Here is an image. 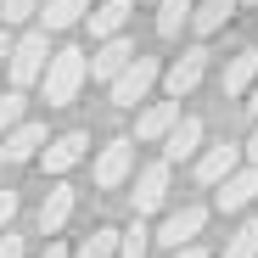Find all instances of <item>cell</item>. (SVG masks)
Here are the masks:
<instances>
[{
    "label": "cell",
    "instance_id": "obj_1",
    "mask_svg": "<svg viewBox=\"0 0 258 258\" xmlns=\"http://www.w3.org/2000/svg\"><path fill=\"white\" fill-rule=\"evenodd\" d=\"M84 79H90V51H51L45 73H39V84H45V107H73V96L84 90Z\"/></svg>",
    "mask_w": 258,
    "mask_h": 258
},
{
    "label": "cell",
    "instance_id": "obj_2",
    "mask_svg": "<svg viewBox=\"0 0 258 258\" xmlns=\"http://www.w3.org/2000/svg\"><path fill=\"white\" fill-rule=\"evenodd\" d=\"M51 62V45H45V28H28L23 39H12V56H6V73H12V90H28V84H39V73H45Z\"/></svg>",
    "mask_w": 258,
    "mask_h": 258
},
{
    "label": "cell",
    "instance_id": "obj_3",
    "mask_svg": "<svg viewBox=\"0 0 258 258\" xmlns=\"http://www.w3.org/2000/svg\"><path fill=\"white\" fill-rule=\"evenodd\" d=\"M157 73H163V68H157V56H141V51H135V62H129V68H123V73H118V79L107 84L112 107H141V101L152 96Z\"/></svg>",
    "mask_w": 258,
    "mask_h": 258
},
{
    "label": "cell",
    "instance_id": "obj_4",
    "mask_svg": "<svg viewBox=\"0 0 258 258\" xmlns=\"http://www.w3.org/2000/svg\"><path fill=\"white\" fill-rule=\"evenodd\" d=\"M135 180V191H129V202H135V213H157L163 202H168V191H174V163H146L141 174H129Z\"/></svg>",
    "mask_w": 258,
    "mask_h": 258
},
{
    "label": "cell",
    "instance_id": "obj_5",
    "mask_svg": "<svg viewBox=\"0 0 258 258\" xmlns=\"http://www.w3.org/2000/svg\"><path fill=\"white\" fill-rule=\"evenodd\" d=\"M129 174H135V141L118 135V141H107L96 152V185L101 191H118V185H129Z\"/></svg>",
    "mask_w": 258,
    "mask_h": 258
},
{
    "label": "cell",
    "instance_id": "obj_6",
    "mask_svg": "<svg viewBox=\"0 0 258 258\" xmlns=\"http://www.w3.org/2000/svg\"><path fill=\"white\" fill-rule=\"evenodd\" d=\"M84 157H90V135H84V129H68V135H56V141L39 146V163H45L51 180H62L68 168H79Z\"/></svg>",
    "mask_w": 258,
    "mask_h": 258
},
{
    "label": "cell",
    "instance_id": "obj_7",
    "mask_svg": "<svg viewBox=\"0 0 258 258\" xmlns=\"http://www.w3.org/2000/svg\"><path fill=\"white\" fill-rule=\"evenodd\" d=\"M208 56H213L208 45H191V51H180V62H174V68H168V73H157V79H163V90L174 96V101H185V96L197 90V84L208 79Z\"/></svg>",
    "mask_w": 258,
    "mask_h": 258
},
{
    "label": "cell",
    "instance_id": "obj_8",
    "mask_svg": "<svg viewBox=\"0 0 258 258\" xmlns=\"http://www.w3.org/2000/svg\"><path fill=\"white\" fill-rule=\"evenodd\" d=\"M129 62H135V39L129 34H112V39H96V56H90V79L112 84Z\"/></svg>",
    "mask_w": 258,
    "mask_h": 258
},
{
    "label": "cell",
    "instance_id": "obj_9",
    "mask_svg": "<svg viewBox=\"0 0 258 258\" xmlns=\"http://www.w3.org/2000/svg\"><path fill=\"white\" fill-rule=\"evenodd\" d=\"M45 141H51L45 123L23 118V123H12L6 135H0V163H28V157H39V146H45Z\"/></svg>",
    "mask_w": 258,
    "mask_h": 258
},
{
    "label": "cell",
    "instance_id": "obj_10",
    "mask_svg": "<svg viewBox=\"0 0 258 258\" xmlns=\"http://www.w3.org/2000/svg\"><path fill=\"white\" fill-rule=\"evenodd\" d=\"M202 225H208L202 208H174V213H168V219L152 230V241H163L168 252H174V247H191V241L202 236Z\"/></svg>",
    "mask_w": 258,
    "mask_h": 258
},
{
    "label": "cell",
    "instance_id": "obj_11",
    "mask_svg": "<svg viewBox=\"0 0 258 258\" xmlns=\"http://www.w3.org/2000/svg\"><path fill=\"white\" fill-rule=\"evenodd\" d=\"M252 197H258V168H252V163H247V168H230V174L213 185V202H219V213H241Z\"/></svg>",
    "mask_w": 258,
    "mask_h": 258
},
{
    "label": "cell",
    "instance_id": "obj_12",
    "mask_svg": "<svg viewBox=\"0 0 258 258\" xmlns=\"http://www.w3.org/2000/svg\"><path fill=\"white\" fill-rule=\"evenodd\" d=\"M174 123H180V101H174V96H168V101H152V107L135 112V135H129V141H141V146H146V141H163Z\"/></svg>",
    "mask_w": 258,
    "mask_h": 258
},
{
    "label": "cell",
    "instance_id": "obj_13",
    "mask_svg": "<svg viewBox=\"0 0 258 258\" xmlns=\"http://www.w3.org/2000/svg\"><path fill=\"white\" fill-rule=\"evenodd\" d=\"M73 208H79V191L56 180V185L45 191V202H39V236H56V230L73 219Z\"/></svg>",
    "mask_w": 258,
    "mask_h": 258
},
{
    "label": "cell",
    "instance_id": "obj_14",
    "mask_svg": "<svg viewBox=\"0 0 258 258\" xmlns=\"http://www.w3.org/2000/svg\"><path fill=\"white\" fill-rule=\"evenodd\" d=\"M202 152V118H180L174 129L163 135V163H185Z\"/></svg>",
    "mask_w": 258,
    "mask_h": 258
},
{
    "label": "cell",
    "instance_id": "obj_15",
    "mask_svg": "<svg viewBox=\"0 0 258 258\" xmlns=\"http://www.w3.org/2000/svg\"><path fill=\"white\" fill-rule=\"evenodd\" d=\"M84 17H90V39H112V34H123V28H129L135 6H129V0H107V6H90Z\"/></svg>",
    "mask_w": 258,
    "mask_h": 258
},
{
    "label": "cell",
    "instance_id": "obj_16",
    "mask_svg": "<svg viewBox=\"0 0 258 258\" xmlns=\"http://www.w3.org/2000/svg\"><path fill=\"white\" fill-rule=\"evenodd\" d=\"M230 168H241V146H230V141H225V146H208V152L197 157V180H202V185H219Z\"/></svg>",
    "mask_w": 258,
    "mask_h": 258
},
{
    "label": "cell",
    "instance_id": "obj_17",
    "mask_svg": "<svg viewBox=\"0 0 258 258\" xmlns=\"http://www.w3.org/2000/svg\"><path fill=\"white\" fill-rule=\"evenodd\" d=\"M84 12H90V0H45V6H39V28H45V34H62V28L84 23Z\"/></svg>",
    "mask_w": 258,
    "mask_h": 258
},
{
    "label": "cell",
    "instance_id": "obj_18",
    "mask_svg": "<svg viewBox=\"0 0 258 258\" xmlns=\"http://www.w3.org/2000/svg\"><path fill=\"white\" fill-rule=\"evenodd\" d=\"M258 84V51H236L225 62V96H247Z\"/></svg>",
    "mask_w": 258,
    "mask_h": 258
},
{
    "label": "cell",
    "instance_id": "obj_19",
    "mask_svg": "<svg viewBox=\"0 0 258 258\" xmlns=\"http://www.w3.org/2000/svg\"><path fill=\"white\" fill-rule=\"evenodd\" d=\"M230 17H236V0H202V6H191V23H185V28H197V34L208 39V34H219Z\"/></svg>",
    "mask_w": 258,
    "mask_h": 258
},
{
    "label": "cell",
    "instance_id": "obj_20",
    "mask_svg": "<svg viewBox=\"0 0 258 258\" xmlns=\"http://www.w3.org/2000/svg\"><path fill=\"white\" fill-rule=\"evenodd\" d=\"M191 6H197V0H157V34L174 39V34L191 23Z\"/></svg>",
    "mask_w": 258,
    "mask_h": 258
},
{
    "label": "cell",
    "instance_id": "obj_21",
    "mask_svg": "<svg viewBox=\"0 0 258 258\" xmlns=\"http://www.w3.org/2000/svg\"><path fill=\"white\" fill-rule=\"evenodd\" d=\"M112 252H118V230H112V225H101V230L84 236V241H79V252H68V258H112Z\"/></svg>",
    "mask_w": 258,
    "mask_h": 258
},
{
    "label": "cell",
    "instance_id": "obj_22",
    "mask_svg": "<svg viewBox=\"0 0 258 258\" xmlns=\"http://www.w3.org/2000/svg\"><path fill=\"white\" fill-rule=\"evenodd\" d=\"M146 247H152V230L135 219L129 230H118V252H112V258H146Z\"/></svg>",
    "mask_w": 258,
    "mask_h": 258
},
{
    "label": "cell",
    "instance_id": "obj_23",
    "mask_svg": "<svg viewBox=\"0 0 258 258\" xmlns=\"http://www.w3.org/2000/svg\"><path fill=\"white\" fill-rule=\"evenodd\" d=\"M225 258H258V219H247V225L225 241Z\"/></svg>",
    "mask_w": 258,
    "mask_h": 258
},
{
    "label": "cell",
    "instance_id": "obj_24",
    "mask_svg": "<svg viewBox=\"0 0 258 258\" xmlns=\"http://www.w3.org/2000/svg\"><path fill=\"white\" fill-rule=\"evenodd\" d=\"M28 118V101H23V90H6L0 96V135H6L12 123H23Z\"/></svg>",
    "mask_w": 258,
    "mask_h": 258
},
{
    "label": "cell",
    "instance_id": "obj_25",
    "mask_svg": "<svg viewBox=\"0 0 258 258\" xmlns=\"http://www.w3.org/2000/svg\"><path fill=\"white\" fill-rule=\"evenodd\" d=\"M39 6L45 0H0V23H28V17H39Z\"/></svg>",
    "mask_w": 258,
    "mask_h": 258
},
{
    "label": "cell",
    "instance_id": "obj_26",
    "mask_svg": "<svg viewBox=\"0 0 258 258\" xmlns=\"http://www.w3.org/2000/svg\"><path fill=\"white\" fill-rule=\"evenodd\" d=\"M23 252H28V241L17 230H0V258H23Z\"/></svg>",
    "mask_w": 258,
    "mask_h": 258
},
{
    "label": "cell",
    "instance_id": "obj_27",
    "mask_svg": "<svg viewBox=\"0 0 258 258\" xmlns=\"http://www.w3.org/2000/svg\"><path fill=\"white\" fill-rule=\"evenodd\" d=\"M17 219V191H0V230H12Z\"/></svg>",
    "mask_w": 258,
    "mask_h": 258
},
{
    "label": "cell",
    "instance_id": "obj_28",
    "mask_svg": "<svg viewBox=\"0 0 258 258\" xmlns=\"http://www.w3.org/2000/svg\"><path fill=\"white\" fill-rule=\"evenodd\" d=\"M168 258H208V247H197V241H191V247H174Z\"/></svg>",
    "mask_w": 258,
    "mask_h": 258
},
{
    "label": "cell",
    "instance_id": "obj_29",
    "mask_svg": "<svg viewBox=\"0 0 258 258\" xmlns=\"http://www.w3.org/2000/svg\"><path fill=\"white\" fill-rule=\"evenodd\" d=\"M241 157H247V163H252V168H258V129H252V141H247V146H241Z\"/></svg>",
    "mask_w": 258,
    "mask_h": 258
},
{
    "label": "cell",
    "instance_id": "obj_30",
    "mask_svg": "<svg viewBox=\"0 0 258 258\" xmlns=\"http://www.w3.org/2000/svg\"><path fill=\"white\" fill-rule=\"evenodd\" d=\"M6 56H12V34L0 28V68H6Z\"/></svg>",
    "mask_w": 258,
    "mask_h": 258
},
{
    "label": "cell",
    "instance_id": "obj_31",
    "mask_svg": "<svg viewBox=\"0 0 258 258\" xmlns=\"http://www.w3.org/2000/svg\"><path fill=\"white\" fill-rule=\"evenodd\" d=\"M39 258H68V247H56V241H51V247H45V252H39Z\"/></svg>",
    "mask_w": 258,
    "mask_h": 258
},
{
    "label": "cell",
    "instance_id": "obj_32",
    "mask_svg": "<svg viewBox=\"0 0 258 258\" xmlns=\"http://www.w3.org/2000/svg\"><path fill=\"white\" fill-rule=\"evenodd\" d=\"M247 112L258 118V84H252V90H247Z\"/></svg>",
    "mask_w": 258,
    "mask_h": 258
},
{
    "label": "cell",
    "instance_id": "obj_33",
    "mask_svg": "<svg viewBox=\"0 0 258 258\" xmlns=\"http://www.w3.org/2000/svg\"><path fill=\"white\" fill-rule=\"evenodd\" d=\"M247 6H252V12H258V0H247Z\"/></svg>",
    "mask_w": 258,
    "mask_h": 258
}]
</instances>
